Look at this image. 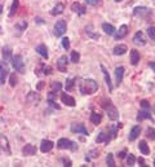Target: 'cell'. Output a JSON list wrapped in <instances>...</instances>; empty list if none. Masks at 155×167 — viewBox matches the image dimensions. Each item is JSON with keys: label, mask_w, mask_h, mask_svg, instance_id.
<instances>
[{"label": "cell", "mask_w": 155, "mask_h": 167, "mask_svg": "<svg viewBox=\"0 0 155 167\" xmlns=\"http://www.w3.org/2000/svg\"><path fill=\"white\" fill-rule=\"evenodd\" d=\"M79 89L83 95H93L95 92H97L98 83L95 79H83L80 82Z\"/></svg>", "instance_id": "6da1fadb"}, {"label": "cell", "mask_w": 155, "mask_h": 167, "mask_svg": "<svg viewBox=\"0 0 155 167\" xmlns=\"http://www.w3.org/2000/svg\"><path fill=\"white\" fill-rule=\"evenodd\" d=\"M101 106L103 107L105 110H106L107 113V117L110 118L111 121H116L119 118V113H118V109L113 105V102L110 101V100H106V99H103L102 102H101Z\"/></svg>", "instance_id": "7a4b0ae2"}, {"label": "cell", "mask_w": 155, "mask_h": 167, "mask_svg": "<svg viewBox=\"0 0 155 167\" xmlns=\"http://www.w3.org/2000/svg\"><path fill=\"white\" fill-rule=\"evenodd\" d=\"M12 65L16 69V71H18L21 74L25 73V64H23V60H22L21 55H16L12 57Z\"/></svg>", "instance_id": "3957f363"}, {"label": "cell", "mask_w": 155, "mask_h": 167, "mask_svg": "<svg viewBox=\"0 0 155 167\" xmlns=\"http://www.w3.org/2000/svg\"><path fill=\"white\" fill-rule=\"evenodd\" d=\"M57 147L59 149H70V150H76L78 149V144L74 141H71L69 139H59L57 141Z\"/></svg>", "instance_id": "277c9868"}, {"label": "cell", "mask_w": 155, "mask_h": 167, "mask_svg": "<svg viewBox=\"0 0 155 167\" xmlns=\"http://www.w3.org/2000/svg\"><path fill=\"white\" fill-rule=\"evenodd\" d=\"M66 29H67V25H66L65 20H59L54 25V35L57 36H62L66 33Z\"/></svg>", "instance_id": "5b68a950"}, {"label": "cell", "mask_w": 155, "mask_h": 167, "mask_svg": "<svg viewBox=\"0 0 155 167\" xmlns=\"http://www.w3.org/2000/svg\"><path fill=\"white\" fill-rule=\"evenodd\" d=\"M70 130L73 133H81V135H85V136H88L89 135V132H88V130L85 128V126L83 125V123H73L70 127Z\"/></svg>", "instance_id": "8992f818"}, {"label": "cell", "mask_w": 155, "mask_h": 167, "mask_svg": "<svg viewBox=\"0 0 155 167\" xmlns=\"http://www.w3.org/2000/svg\"><path fill=\"white\" fill-rule=\"evenodd\" d=\"M151 13H153V10L146 7H136L133 9V14L137 16V17H142V18H146L149 16H151Z\"/></svg>", "instance_id": "52a82bcc"}, {"label": "cell", "mask_w": 155, "mask_h": 167, "mask_svg": "<svg viewBox=\"0 0 155 167\" xmlns=\"http://www.w3.org/2000/svg\"><path fill=\"white\" fill-rule=\"evenodd\" d=\"M9 74V67L7 65L5 61H0V83L4 84L5 83V79H7Z\"/></svg>", "instance_id": "ba28073f"}, {"label": "cell", "mask_w": 155, "mask_h": 167, "mask_svg": "<svg viewBox=\"0 0 155 167\" xmlns=\"http://www.w3.org/2000/svg\"><path fill=\"white\" fill-rule=\"evenodd\" d=\"M0 150L7 155H10V147H9L8 139L5 136H3V135H0Z\"/></svg>", "instance_id": "9c48e42d"}, {"label": "cell", "mask_w": 155, "mask_h": 167, "mask_svg": "<svg viewBox=\"0 0 155 167\" xmlns=\"http://www.w3.org/2000/svg\"><path fill=\"white\" fill-rule=\"evenodd\" d=\"M57 69L61 73L67 71V56H61L57 61Z\"/></svg>", "instance_id": "30bf717a"}, {"label": "cell", "mask_w": 155, "mask_h": 167, "mask_svg": "<svg viewBox=\"0 0 155 167\" xmlns=\"http://www.w3.org/2000/svg\"><path fill=\"white\" fill-rule=\"evenodd\" d=\"M133 43L136 45H145L146 44V39H145V35H143L142 31H137L133 36Z\"/></svg>", "instance_id": "8fae6325"}, {"label": "cell", "mask_w": 155, "mask_h": 167, "mask_svg": "<svg viewBox=\"0 0 155 167\" xmlns=\"http://www.w3.org/2000/svg\"><path fill=\"white\" fill-rule=\"evenodd\" d=\"M61 101H62L65 105H67V106H75V99L73 97V96L67 95L66 92L61 93Z\"/></svg>", "instance_id": "7c38bea8"}, {"label": "cell", "mask_w": 155, "mask_h": 167, "mask_svg": "<svg viewBox=\"0 0 155 167\" xmlns=\"http://www.w3.org/2000/svg\"><path fill=\"white\" fill-rule=\"evenodd\" d=\"M101 71H102V74H103V77H105V82H106V85L109 87V91L111 92L113 91V82H111V78H110V75H109V71L106 70V67H105L102 64H101Z\"/></svg>", "instance_id": "4fadbf2b"}, {"label": "cell", "mask_w": 155, "mask_h": 167, "mask_svg": "<svg viewBox=\"0 0 155 167\" xmlns=\"http://www.w3.org/2000/svg\"><path fill=\"white\" fill-rule=\"evenodd\" d=\"M53 147H54L53 141H51V140H43L41 144H40V150L43 153H48L53 149Z\"/></svg>", "instance_id": "5bb4252c"}, {"label": "cell", "mask_w": 155, "mask_h": 167, "mask_svg": "<svg viewBox=\"0 0 155 167\" xmlns=\"http://www.w3.org/2000/svg\"><path fill=\"white\" fill-rule=\"evenodd\" d=\"M128 34V26L127 25H121L118 31H115V39L119 40V39H123V38L127 36Z\"/></svg>", "instance_id": "9a60e30c"}, {"label": "cell", "mask_w": 155, "mask_h": 167, "mask_svg": "<svg viewBox=\"0 0 155 167\" xmlns=\"http://www.w3.org/2000/svg\"><path fill=\"white\" fill-rule=\"evenodd\" d=\"M23 155H35L36 154V147L34 144H26L23 149H22Z\"/></svg>", "instance_id": "2e32d148"}, {"label": "cell", "mask_w": 155, "mask_h": 167, "mask_svg": "<svg viewBox=\"0 0 155 167\" xmlns=\"http://www.w3.org/2000/svg\"><path fill=\"white\" fill-rule=\"evenodd\" d=\"M71 10H73V12H75V13H78V14L83 16V14L85 13V7H84V5H81L80 3L75 2V3L71 4Z\"/></svg>", "instance_id": "e0dca14e"}, {"label": "cell", "mask_w": 155, "mask_h": 167, "mask_svg": "<svg viewBox=\"0 0 155 167\" xmlns=\"http://www.w3.org/2000/svg\"><path fill=\"white\" fill-rule=\"evenodd\" d=\"M123 77H124V67L118 66L115 69V78H116V84L118 85L123 82Z\"/></svg>", "instance_id": "ac0fdd59"}, {"label": "cell", "mask_w": 155, "mask_h": 167, "mask_svg": "<svg viewBox=\"0 0 155 167\" xmlns=\"http://www.w3.org/2000/svg\"><path fill=\"white\" fill-rule=\"evenodd\" d=\"M136 119H137V122H141V121H143V119H150V121H153V117H151V114H150V113H149L147 110L143 109V110H141V111H138Z\"/></svg>", "instance_id": "d6986e66"}, {"label": "cell", "mask_w": 155, "mask_h": 167, "mask_svg": "<svg viewBox=\"0 0 155 167\" xmlns=\"http://www.w3.org/2000/svg\"><path fill=\"white\" fill-rule=\"evenodd\" d=\"M127 51H128V48H127L125 44H119V45H115L114 47L113 53H114L115 56H123Z\"/></svg>", "instance_id": "ffe728a7"}, {"label": "cell", "mask_w": 155, "mask_h": 167, "mask_svg": "<svg viewBox=\"0 0 155 167\" xmlns=\"http://www.w3.org/2000/svg\"><path fill=\"white\" fill-rule=\"evenodd\" d=\"M140 133H141V127L140 126H135L131 130V132H129V141H135V140L140 136Z\"/></svg>", "instance_id": "44dd1931"}, {"label": "cell", "mask_w": 155, "mask_h": 167, "mask_svg": "<svg viewBox=\"0 0 155 167\" xmlns=\"http://www.w3.org/2000/svg\"><path fill=\"white\" fill-rule=\"evenodd\" d=\"M138 149H140V152L142 154H145V155L150 154V148H149V145H147V143L145 141V140H141V141L138 143Z\"/></svg>", "instance_id": "7402d4cb"}, {"label": "cell", "mask_w": 155, "mask_h": 167, "mask_svg": "<svg viewBox=\"0 0 155 167\" xmlns=\"http://www.w3.org/2000/svg\"><path fill=\"white\" fill-rule=\"evenodd\" d=\"M89 119H91V122L93 123V125H99L101 123V121H102V115L99 114V113H96V111H92L91 113V117H89Z\"/></svg>", "instance_id": "603a6c76"}, {"label": "cell", "mask_w": 155, "mask_h": 167, "mask_svg": "<svg viewBox=\"0 0 155 167\" xmlns=\"http://www.w3.org/2000/svg\"><path fill=\"white\" fill-rule=\"evenodd\" d=\"M138 62H140V53L136 49H132L131 51V64L133 66H136Z\"/></svg>", "instance_id": "cb8c5ba5"}, {"label": "cell", "mask_w": 155, "mask_h": 167, "mask_svg": "<svg viewBox=\"0 0 155 167\" xmlns=\"http://www.w3.org/2000/svg\"><path fill=\"white\" fill-rule=\"evenodd\" d=\"M111 140V137L109 136V133H106V132H99V135L97 136V139H96V141L97 143H106V144H109V141Z\"/></svg>", "instance_id": "d4e9b609"}, {"label": "cell", "mask_w": 155, "mask_h": 167, "mask_svg": "<svg viewBox=\"0 0 155 167\" xmlns=\"http://www.w3.org/2000/svg\"><path fill=\"white\" fill-rule=\"evenodd\" d=\"M36 52L40 55L43 58H48V48H47V45H44V44H40V45H38L36 47Z\"/></svg>", "instance_id": "484cf974"}, {"label": "cell", "mask_w": 155, "mask_h": 167, "mask_svg": "<svg viewBox=\"0 0 155 167\" xmlns=\"http://www.w3.org/2000/svg\"><path fill=\"white\" fill-rule=\"evenodd\" d=\"M65 10V5L62 3H58L56 7H54L52 10H51V14L52 16H58V14H62Z\"/></svg>", "instance_id": "4316f807"}, {"label": "cell", "mask_w": 155, "mask_h": 167, "mask_svg": "<svg viewBox=\"0 0 155 167\" xmlns=\"http://www.w3.org/2000/svg\"><path fill=\"white\" fill-rule=\"evenodd\" d=\"M102 30L105 31V34H107V35H115V27L113 25H110V24H102Z\"/></svg>", "instance_id": "83f0119b"}, {"label": "cell", "mask_w": 155, "mask_h": 167, "mask_svg": "<svg viewBox=\"0 0 155 167\" xmlns=\"http://www.w3.org/2000/svg\"><path fill=\"white\" fill-rule=\"evenodd\" d=\"M18 8H20V0H13L12 5H10V10H9V17H13L17 13Z\"/></svg>", "instance_id": "f1b7e54d"}, {"label": "cell", "mask_w": 155, "mask_h": 167, "mask_svg": "<svg viewBox=\"0 0 155 167\" xmlns=\"http://www.w3.org/2000/svg\"><path fill=\"white\" fill-rule=\"evenodd\" d=\"M10 56H12V49H10V47H4L3 48V60L7 62L10 60Z\"/></svg>", "instance_id": "f546056e"}, {"label": "cell", "mask_w": 155, "mask_h": 167, "mask_svg": "<svg viewBox=\"0 0 155 167\" xmlns=\"http://www.w3.org/2000/svg\"><path fill=\"white\" fill-rule=\"evenodd\" d=\"M27 101L38 104V102L40 101V95H38L36 92H31V93H29V96H27Z\"/></svg>", "instance_id": "4dcf8cb0"}, {"label": "cell", "mask_w": 155, "mask_h": 167, "mask_svg": "<svg viewBox=\"0 0 155 167\" xmlns=\"http://www.w3.org/2000/svg\"><path fill=\"white\" fill-rule=\"evenodd\" d=\"M39 67L43 70L41 74H44V75H51V74H52V67H51V66H45V65H43V64H40V65H39Z\"/></svg>", "instance_id": "1f68e13d"}, {"label": "cell", "mask_w": 155, "mask_h": 167, "mask_svg": "<svg viewBox=\"0 0 155 167\" xmlns=\"http://www.w3.org/2000/svg\"><path fill=\"white\" fill-rule=\"evenodd\" d=\"M16 27H17V30L20 31V33H22V31L26 30V27H27V22H26V21H20V22L16 25Z\"/></svg>", "instance_id": "d6a6232c"}, {"label": "cell", "mask_w": 155, "mask_h": 167, "mask_svg": "<svg viewBox=\"0 0 155 167\" xmlns=\"http://www.w3.org/2000/svg\"><path fill=\"white\" fill-rule=\"evenodd\" d=\"M106 165H107L109 167H115V161H114V157H113L111 153L107 154V157H106Z\"/></svg>", "instance_id": "836d02e7"}, {"label": "cell", "mask_w": 155, "mask_h": 167, "mask_svg": "<svg viewBox=\"0 0 155 167\" xmlns=\"http://www.w3.org/2000/svg\"><path fill=\"white\" fill-rule=\"evenodd\" d=\"M80 60V55H79V52H76V51H73L71 52V62H74V64H78Z\"/></svg>", "instance_id": "e575fe53"}, {"label": "cell", "mask_w": 155, "mask_h": 167, "mask_svg": "<svg viewBox=\"0 0 155 167\" xmlns=\"http://www.w3.org/2000/svg\"><path fill=\"white\" fill-rule=\"evenodd\" d=\"M146 137L150 139V140H155V130L151 127H149L146 130Z\"/></svg>", "instance_id": "d590c367"}, {"label": "cell", "mask_w": 155, "mask_h": 167, "mask_svg": "<svg viewBox=\"0 0 155 167\" xmlns=\"http://www.w3.org/2000/svg\"><path fill=\"white\" fill-rule=\"evenodd\" d=\"M75 78L74 79H67V80H66V89H67V91H71V89H73L74 88V84H75Z\"/></svg>", "instance_id": "8d00e7d4"}, {"label": "cell", "mask_w": 155, "mask_h": 167, "mask_svg": "<svg viewBox=\"0 0 155 167\" xmlns=\"http://www.w3.org/2000/svg\"><path fill=\"white\" fill-rule=\"evenodd\" d=\"M61 88H62V84H61L59 82H53L52 83V91H53V92H59V91H61Z\"/></svg>", "instance_id": "74e56055"}, {"label": "cell", "mask_w": 155, "mask_h": 167, "mask_svg": "<svg viewBox=\"0 0 155 167\" xmlns=\"http://www.w3.org/2000/svg\"><path fill=\"white\" fill-rule=\"evenodd\" d=\"M135 162H136L135 155L129 153V154H128V157H127V165H128V166H133V165H135Z\"/></svg>", "instance_id": "f35d334b"}, {"label": "cell", "mask_w": 155, "mask_h": 167, "mask_svg": "<svg viewBox=\"0 0 155 167\" xmlns=\"http://www.w3.org/2000/svg\"><path fill=\"white\" fill-rule=\"evenodd\" d=\"M85 3L88 5H92V7H97V5L102 4V0H85Z\"/></svg>", "instance_id": "ab89813d"}, {"label": "cell", "mask_w": 155, "mask_h": 167, "mask_svg": "<svg viewBox=\"0 0 155 167\" xmlns=\"http://www.w3.org/2000/svg\"><path fill=\"white\" fill-rule=\"evenodd\" d=\"M147 35H149L150 39L155 40V27H154V26H150V27L147 29Z\"/></svg>", "instance_id": "60d3db41"}, {"label": "cell", "mask_w": 155, "mask_h": 167, "mask_svg": "<svg viewBox=\"0 0 155 167\" xmlns=\"http://www.w3.org/2000/svg\"><path fill=\"white\" fill-rule=\"evenodd\" d=\"M85 30H87V34L89 35L91 38H93V39H98V38H99L98 34H95V33H93V31L91 30V26H87V29H85Z\"/></svg>", "instance_id": "b9f144b4"}, {"label": "cell", "mask_w": 155, "mask_h": 167, "mask_svg": "<svg viewBox=\"0 0 155 167\" xmlns=\"http://www.w3.org/2000/svg\"><path fill=\"white\" fill-rule=\"evenodd\" d=\"M9 83H10V85H12V87H16V84H17V77H16V74H10Z\"/></svg>", "instance_id": "7bdbcfd3"}, {"label": "cell", "mask_w": 155, "mask_h": 167, "mask_svg": "<svg viewBox=\"0 0 155 167\" xmlns=\"http://www.w3.org/2000/svg\"><path fill=\"white\" fill-rule=\"evenodd\" d=\"M62 47L65 48L66 51L70 49V39H69V38H63V39H62Z\"/></svg>", "instance_id": "ee69618b"}, {"label": "cell", "mask_w": 155, "mask_h": 167, "mask_svg": "<svg viewBox=\"0 0 155 167\" xmlns=\"http://www.w3.org/2000/svg\"><path fill=\"white\" fill-rule=\"evenodd\" d=\"M141 106H142L145 110H147V109H150V102H149L147 100H142V101H141Z\"/></svg>", "instance_id": "f6af8a7d"}, {"label": "cell", "mask_w": 155, "mask_h": 167, "mask_svg": "<svg viewBox=\"0 0 155 167\" xmlns=\"http://www.w3.org/2000/svg\"><path fill=\"white\" fill-rule=\"evenodd\" d=\"M61 161H62L63 166H66V167H70V166H73V162H71V159H69V158H62Z\"/></svg>", "instance_id": "bcb514c9"}, {"label": "cell", "mask_w": 155, "mask_h": 167, "mask_svg": "<svg viewBox=\"0 0 155 167\" xmlns=\"http://www.w3.org/2000/svg\"><path fill=\"white\" fill-rule=\"evenodd\" d=\"M89 154H91V157H93V158H96V157H98V155H99L97 149H93V150H91V153H89Z\"/></svg>", "instance_id": "7dc6e473"}, {"label": "cell", "mask_w": 155, "mask_h": 167, "mask_svg": "<svg viewBox=\"0 0 155 167\" xmlns=\"http://www.w3.org/2000/svg\"><path fill=\"white\" fill-rule=\"evenodd\" d=\"M138 162H140V166H142V167L146 166V165H145V161H143V158H138Z\"/></svg>", "instance_id": "c3c4849f"}, {"label": "cell", "mask_w": 155, "mask_h": 167, "mask_svg": "<svg viewBox=\"0 0 155 167\" xmlns=\"http://www.w3.org/2000/svg\"><path fill=\"white\" fill-rule=\"evenodd\" d=\"M118 157L119 158H124L125 157V152H124V150H123V152H120V153H118Z\"/></svg>", "instance_id": "681fc988"}, {"label": "cell", "mask_w": 155, "mask_h": 167, "mask_svg": "<svg viewBox=\"0 0 155 167\" xmlns=\"http://www.w3.org/2000/svg\"><path fill=\"white\" fill-rule=\"evenodd\" d=\"M149 65H150V67L154 70V71H155V62H150V64H149Z\"/></svg>", "instance_id": "f907efd6"}, {"label": "cell", "mask_w": 155, "mask_h": 167, "mask_svg": "<svg viewBox=\"0 0 155 167\" xmlns=\"http://www.w3.org/2000/svg\"><path fill=\"white\" fill-rule=\"evenodd\" d=\"M43 85H44V84H43V83H40V84L38 85V89H41V88H43Z\"/></svg>", "instance_id": "816d5d0a"}, {"label": "cell", "mask_w": 155, "mask_h": 167, "mask_svg": "<svg viewBox=\"0 0 155 167\" xmlns=\"http://www.w3.org/2000/svg\"><path fill=\"white\" fill-rule=\"evenodd\" d=\"M3 12V7H2V4H0V13Z\"/></svg>", "instance_id": "f5cc1de1"}, {"label": "cell", "mask_w": 155, "mask_h": 167, "mask_svg": "<svg viewBox=\"0 0 155 167\" xmlns=\"http://www.w3.org/2000/svg\"><path fill=\"white\" fill-rule=\"evenodd\" d=\"M115 2H121V0H115Z\"/></svg>", "instance_id": "db71d44e"}, {"label": "cell", "mask_w": 155, "mask_h": 167, "mask_svg": "<svg viewBox=\"0 0 155 167\" xmlns=\"http://www.w3.org/2000/svg\"><path fill=\"white\" fill-rule=\"evenodd\" d=\"M154 166H155V159H154Z\"/></svg>", "instance_id": "11a10c76"}, {"label": "cell", "mask_w": 155, "mask_h": 167, "mask_svg": "<svg viewBox=\"0 0 155 167\" xmlns=\"http://www.w3.org/2000/svg\"><path fill=\"white\" fill-rule=\"evenodd\" d=\"M154 109H155V106H154Z\"/></svg>", "instance_id": "9f6ffc18"}]
</instances>
